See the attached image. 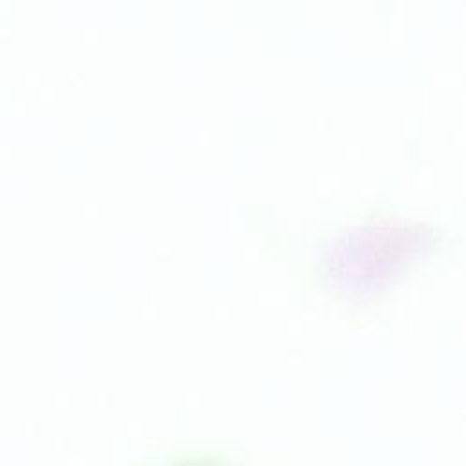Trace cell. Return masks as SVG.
Listing matches in <instances>:
<instances>
[{"label":"cell","mask_w":466,"mask_h":466,"mask_svg":"<svg viewBox=\"0 0 466 466\" xmlns=\"http://www.w3.org/2000/svg\"><path fill=\"white\" fill-rule=\"evenodd\" d=\"M430 229L402 218H375L340 233L322 257L326 282L342 295L364 297L393 280L430 246Z\"/></svg>","instance_id":"obj_1"}]
</instances>
